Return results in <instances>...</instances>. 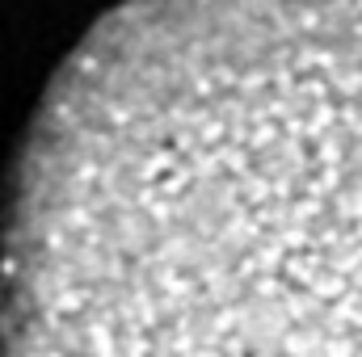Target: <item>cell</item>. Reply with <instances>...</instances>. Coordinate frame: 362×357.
<instances>
[{
  "mask_svg": "<svg viewBox=\"0 0 362 357\" xmlns=\"http://www.w3.org/2000/svg\"><path fill=\"white\" fill-rule=\"evenodd\" d=\"M0 357H362V0L110 8L17 156Z\"/></svg>",
  "mask_w": 362,
  "mask_h": 357,
  "instance_id": "1",
  "label": "cell"
}]
</instances>
